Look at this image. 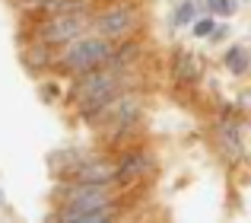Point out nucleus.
Masks as SVG:
<instances>
[{"label": "nucleus", "instance_id": "nucleus-3", "mask_svg": "<svg viewBox=\"0 0 251 223\" xmlns=\"http://www.w3.org/2000/svg\"><path fill=\"white\" fill-rule=\"evenodd\" d=\"M143 115V102L137 93H127V89H121V93L115 96V99L108 102L102 112L96 115V121L92 124H102V128H111L115 131V137H121L127 128H134L137 121H140Z\"/></svg>", "mask_w": 251, "mask_h": 223}, {"label": "nucleus", "instance_id": "nucleus-2", "mask_svg": "<svg viewBox=\"0 0 251 223\" xmlns=\"http://www.w3.org/2000/svg\"><path fill=\"white\" fill-rule=\"evenodd\" d=\"M111 42L105 35H80L74 42L64 45L61 57H57V67L64 74H83V70H92L108 57Z\"/></svg>", "mask_w": 251, "mask_h": 223}, {"label": "nucleus", "instance_id": "nucleus-12", "mask_svg": "<svg viewBox=\"0 0 251 223\" xmlns=\"http://www.w3.org/2000/svg\"><path fill=\"white\" fill-rule=\"evenodd\" d=\"M210 13H213V16H232L235 0H210Z\"/></svg>", "mask_w": 251, "mask_h": 223}, {"label": "nucleus", "instance_id": "nucleus-9", "mask_svg": "<svg viewBox=\"0 0 251 223\" xmlns=\"http://www.w3.org/2000/svg\"><path fill=\"white\" fill-rule=\"evenodd\" d=\"M223 64H226V70H232L235 77H245L248 67H251V55L245 45H229L226 55H223Z\"/></svg>", "mask_w": 251, "mask_h": 223}, {"label": "nucleus", "instance_id": "nucleus-8", "mask_svg": "<svg viewBox=\"0 0 251 223\" xmlns=\"http://www.w3.org/2000/svg\"><path fill=\"white\" fill-rule=\"evenodd\" d=\"M115 214H118L115 204H105V207H92V211L57 214V220H64V223H108V220H115Z\"/></svg>", "mask_w": 251, "mask_h": 223}, {"label": "nucleus", "instance_id": "nucleus-5", "mask_svg": "<svg viewBox=\"0 0 251 223\" xmlns=\"http://www.w3.org/2000/svg\"><path fill=\"white\" fill-rule=\"evenodd\" d=\"M150 169H153L150 153H143V150H127V153L118 160L115 175H118V182H124V179H140V175H147Z\"/></svg>", "mask_w": 251, "mask_h": 223}, {"label": "nucleus", "instance_id": "nucleus-6", "mask_svg": "<svg viewBox=\"0 0 251 223\" xmlns=\"http://www.w3.org/2000/svg\"><path fill=\"white\" fill-rule=\"evenodd\" d=\"M220 147H223V153H226L229 163L242 160V153H245V140H242V124L239 121L220 124Z\"/></svg>", "mask_w": 251, "mask_h": 223}, {"label": "nucleus", "instance_id": "nucleus-7", "mask_svg": "<svg viewBox=\"0 0 251 223\" xmlns=\"http://www.w3.org/2000/svg\"><path fill=\"white\" fill-rule=\"evenodd\" d=\"M172 74H175L178 83H184V86H194L197 80H201V67H197L194 55H188V51H175V61H172Z\"/></svg>", "mask_w": 251, "mask_h": 223}, {"label": "nucleus", "instance_id": "nucleus-13", "mask_svg": "<svg viewBox=\"0 0 251 223\" xmlns=\"http://www.w3.org/2000/svg\"><path fill=\"white\" fill-rule=\"evenodd\" d=\"M194 6H197L201 13H210V0H194Z\"/></svg>", "mask_w": 251, "mask_h": 223}, {"label": "nucleus", "instance_id": "nucleus-11", "mask_svg": "<svg viewBox=\"0 0 251 223\" xmlns=\"http://www.w3.org/2000/svg\"><path fill=\"white\" fill-rule=\"evenodd\" d=\"M216 26V19H213V13H203V16H194V23H191V32H194L197 38H207L210 35V29Z\"/></svg>", "mask_w": 251, "mask_h": 223}, {"label": "nucleus", "instance_id": "nucleus-1", "mask_svg": "<svg viewBox=\"0 0 251 223\" xmlns=\"http://www.w3.org/2000/svg\"><path fill=\"white\" fill-rule=\"evenodd\" d=\"M89 10H74V13H51L35 26V42L48 45V48H64L67 42L80 38L89 32Z\"/></svg>", "mask_w": 251, "mask_h": 223}, {"label": "nucleus", "instance_id": "nucleus-14", "mask_svg": "<svg viewBox=\"0 0 251 223\" xmlns=\"http://www.w3.org/2000/svg\"><path fill=\"white\" fill-rule=\"evenodd\" d=\"M0 204H3V198H0Z\"/></svg>", "mask_w": 251, "mask_h": 223}, {"label": "nucleus", "instance_id": "nucleus-4", "mask_svg": "<svg viewBox=\"0 0 251 223\" xmlns=\"http://www.w3.org/2000/svg\"><path fill=\"white\" fill-rule=\"evenodd\" d=\"M140 26V10L134 3H115L108 10L96 13L89 23V29H96V35H105V38H124Z\"/></svg>", "mask_w": 251, "mask_h": 223}, {"label": "nucleus", "instance_id": "nucleus-10", "mask_svg": "<svg viewBox=\"0 0 251 223\" xmlns=\"http://www.w3.org/2000/svg\"><path fill=\"white\" fill-rule=\"evenodd\" d=\"M194 16H197L194 0H184V3H178L175 16H172V26H175V29H181V26H191V23H194Z\"/></svg>", "mask_w": 251, "mask_h": 223}]
</instances>
